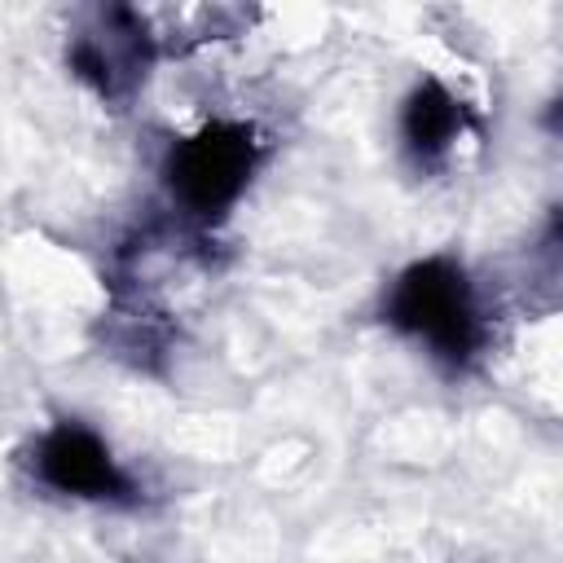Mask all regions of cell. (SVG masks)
<instances>
[{
    "label": "cell",
    "instance_id": "cell-4",
    "mask_svg": "<svg viewBox=\"0 0 563 563\" xmlns=\"http://www.w3.org/2000/svg\"><path fill=\"white\" fill-rule=\"evenodd\" d=\"M70 66L101 97H128L150 66V35L132 9H106L97 26L79 31L70 44Z\"/></svg>",
    "mask_w": 563,
    "mask_h": 563
},
{
    "label": "cell",
    "instance_id": "cell-5",
    "mask_svg": "<svg viewBox=\"0 0 563 563\" xmlns=\"http://www.w3.org/2000/svg\"><path fill=\"white\" fill-rule=\"evenodd\" d=\"M462 128H466V110L440 79H422L400 110V136L418 167L444 163V154L462 136Z\"/></svg>",
    "mask_w": 563,
    "mask_h": 563
},
{
    "label": "cell",
    "instance_id": "cell-1",
    "mask_svg": "<svg viewBox=\"0 0 563 563\" xmlns=\"http://www.w3.org/2000/svg\"><path fill=\"white\" fill-rule=\"evenodd\" d=\"M387 321L418 343H427L440 361L466 365L484 343V321L466 273L449 255H431L409 264L387 295Z\"/></svg>",
    "mask_w": 563,
    "mask_h": 563
},
{
    "label": "cell",
    "instance_id": "cell-3",
    "mask_svg": "<svg viewBox=\"0 0 563 563\" xmlns=\"http://www.w3.org/2000/svg\"><path fill=\"white\" fill-rule=\"evenodd\" d=\"M31 471L44 488L62 497H84V501H128L136 488L128 471L114 462L106 440L88 431L84 422H57L35 440Z\"/></svg>",
    "mask_w": 563,
    "mask_h": 563
},
{
    "label": "cell",
    "instance_id": "cell-2",
    "mask_svg": "<svg viewBox=\"0 0 563 563\" xmlns=\"http://www.w3.org/2000/svg\"><path fill=\"white\" fill-rule=\"evenodd\" d=\"M255 163H260L255 128L229 123V119H211L207 128H198L194 136L172 145L163 176H167L172 202L189 220H207L211 224L242 198V189L251 185Z\"/></svg>",
    "mask_w": 563,
    "mask_h": 563
}]
</instances>
